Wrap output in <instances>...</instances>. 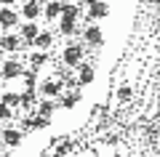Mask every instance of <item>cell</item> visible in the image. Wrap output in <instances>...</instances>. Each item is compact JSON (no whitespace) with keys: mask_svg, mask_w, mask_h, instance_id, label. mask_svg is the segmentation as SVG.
I'll use <instances>...</instances> for the list:
<instances>
[{"mask_svg":"<svg viewBox=\"0 0 160 157\" xmlns=\"http://www.w3.org/2000/svg\"><path fill=\"white\" fill-rule=\"evenodd\" d=\"M83 56H86V45H83V43H67L64 51H62L64 67H78V64L83 61Z\"/></svg>","mask_w":160,"mask_h":157,"instance_id":"cell-1","label":"cell"},{"mask_svg":"<svg viewBox=\"0 0 160 157\" xmlns=\"http://www.w3.org/2000/svg\"><path fill=\"white\" fill-rule=\"evenodd\" d=\"M22 72H24V61L22 59L11 56V59H6V61H0V77L3 80H19Z\"/></svg>","mask_w":160,"mask_h":157,"instance_id":"cell-2","label":"cell"},{"mask_svg":"<svg viewBox=\"0 0 160 157\" xmlns=\"http://www.w3.org/2000/svg\"><path fill=\"white\" fill-rule=\"evenodd\" d=\"M83 35V45H91V48H99L104 43V32L96 22H86V29H80Z\"/></svg>","mask_w":160,"mask_h":157,"instance_id":"cell-3","label":"cell"},{"mask_svg":"<svg viewBox=\"0 0 160 157\" xmlns=\"http://www.w3.org/2000/svg\"><path fill=\"white\" fill-rule=\"evenodd\" d=\"M22 141H24V130H22V128L6 125V128L0 130V144H3V146H11V149H16V146H22Z\"/></svg>","mask_w":160,"mask_h":157,"instance_id":"cell-4","label":"cell"},{"mask_svg":"<svg viewBox=\"0 0 160 157\" xmlns=\"http://www.w3.org/2000/svg\"><path fill=\"white\" fill-rule=\"evenodd\" d=\"M62 91H64V83L56 80V77H48V80H40L38 83V93L46 96V99H56Z\"/></svg>","mask_w":160,"mask_h":157,"instance_id":"cell-5","label":"cell"},{"mask_svg":"<svg viewBox=\"0 0 160 157\" xmlns=\"http://www.w3.org/2000/svg\"><path fill=\"white\" fill-rule=\"evenodd\" d=\"M19 16H22L24 22H38V19L43 16V0H24Z\"/></svg>","mask_w":160,"mask_h":157,"instance_id":"cell-6","label":"cell"},{"mask_svg":"<svg viewBox=\"0 0 160 157\" xmlns=\"http://www.w3.org/2000/svg\"><path fill=\"white\" fill-rule=\"evenodd\" d=\"M75 69H78V77H75V85H80V88H86V85H91L93 80H96V69H93L88 61H80Z\"/></svg>","mask_w":160,"mask_h":157,"instance_id":"cell-7","label":"cell"},{"mask_svg":"<svg viewBox=\"0 0 160 157\" xmlns=\"http://www.w3.org/2000/svg\"><path fill=\"white\" fill-rule=\"evenodd\" d=\"M102 19H109V3L107 0H96L93 6H88L86 22H102Z\"/></svg>","mask_w":160,"mask_h":157,"instance_id":"cell-8","label":"cell"},{"mask_svg":"<svg viewBox=\"0 0 160 157\" xmlns=\"http://www.w3.org/2000/svg\"><path fill=\"white\" fill-rule=\"evenodd\" d=\"M19 13L13 11L11 6H0V29H3V32H8V29H13L19 24Z\"/></svg>","mask_w":160,"mask_h":157,"instance_id":"cell-9","label":"cell"},{"mask_svg":"<svg viewBox=\"0 0 160 157\" xmlns=\"http://www.w3.org/2000/svg\"><path fill=\"white\" fill-rule=\"evenodd\" d=\"M80 99H83V93H80V88H72V91H62L59 93V107L62 109H75L80 104Z\"/></svg>","mask_w":160,"mask_h":157,"instance_id":"cell-10","label":"cell"},{"mask_svg":"<svg viewBox=\"0 0 160 157\" xmlns=\"http://www.w3.org/2000/svg\"><path fill=\"white\" fill-rule=\"evenodd\" d=\"M40 32V27H38V22H24L22 27H19V37H22V48H29L32 45V40H35V35Z\"/></svg>","mask_w":160,"mask_h":157,"instance_id":"cell-11","label":"cell"},{"mask_svg":"<svg viewBox=\"0 0 160 157\" xmlns=\"http://www.w3.org/2000/svg\"><path fill=\"white\" fill-rule=\"evenodd\" d=\"M0 51H6V53L22 51V37H19V35H11V32H3V37H0Z\"/></svg>","mask_w":160,"mask_h":157,"instance_id":"cell-12","label":"cell"},{"mask_svg":"<svg viewBox=\"0 0 160 157\" xmlns=\"http://www.w3.org/2000/svg\"><path fill=\"white\" fill-rule=\"evenodd\" d=\"M35 107H38V109H35V115H43V117H51V115H53V109H56L59 104H56L53 99H46V96H40Z\"/></svg>","mask_w":160,"mask_h":157,"instance_id":"cell-13","label":"cell"},{"mask_svg":"<svg viewBox=\"0 0 160 157\" xmlns=\"http://www.w3.org/2000/svg\"><path fill=\"white\" fill-rule=\"evenodd\" d=\"M59 19H67V22H78L80 19V6L78 3H62V13H59Z\"/></svg>","mask_w":160,"mask_h":157,"instance_id":"cell-14","label":"cell"},{"mask_svg":"<svg viewBox=\"0 0 160 157\" xmlns=\"http://www.w3.org/2000/svg\"><path fill=\"white\" fill-rule=\"evenodd\" d=\"M32 45H35V48H38V51H48V48H51V45H53V32H48V29H46V32H43V29H40V32L35 35Z\"/></svg>","mask_w":160,"mask_h":157,"instance_id":"cell-15","label":"cell"},{"mask_svg":"<svg viewBox=\"0 0 160 157\" xmlns=\"http://www.w3.org/2000/svg\"><path fill=\"white\" fill-rule=\"evenodd\" d=\"M59 13H62V3H59V0H48V3H43V16H46V22L59 19Z\"/></svg>","mask_w":160,"mask_h":157,"instance_id":"cell-16","label":"cell"},{"mask_svg":"<svg viewBox=\"0 0 160 157\" xmlns=\"http://www.w3.org/2000/svg\"><path fill=\"white\" fill-rule=\"evenodd\" d=\"M19 104H22L24 109L35 107V104H38V91H35V88H24L22 93H19Z\"/></svg>","mask_w":160,"mask_h":157,"instance_id":"cell-17","label":"cell"},{"mask_svg":"<svg viewBox=\"0 0 160 157\" xmlns=\"http://www.w3.org/2000/svg\"><path fill=\"white\" fill-rule=\"evenodd\" d=\"M59 35H64V37H75V35H80L78 22H67V19H59Z\"/></svg>","mask_w":160,"mask_h":157,"instance_id":"cell-18","label":"cell"},{"mask_svg":"<svg viewBox=\"0 0 160 157\" xmlns=\"http://www.w3.org/2000/svg\"><path fill=\"white\" fill-rule=\"evenodd\" d=\"M48 59H51V56H48V51H38V53L29 56V67H32V69H43L48 64Z\"/></svg>","mask_w":160,"mask_h":157,"instance_id":"cell-19","label":"cell"},{"mask_svg":"<svg viewBox=\"0 0 160 157\" xmlns=\"http://www.w3.org/2000/svg\"><path fill=\"white\" fill-rule=\"evenodd\" d=\"M22 80H24V88H35V91H38V83H40V80H38V69H32V67H24V72H22Z\"/></svg>","mask_w":160,"mask_h":157,"instance_id":"cell-20","label":"cell"},{"mask_svg":"<svg viewBox=\"0 0 160 157\" xmlns=\"http://www.w3.org/2000/svg\"><path fill=\"white\" fill-rule=\"evenodd\" d=\"M0 101H3V104H8L11 109L22 107V104H19V93H13V91H3V93H0Z\"/></svg>","mask_w":160,"mask_h":157,"instance_id":"cell-21","label":"cell"},{"mask_svg":"<svg viewBox=\"0 0 160 157\" xmlns=\"http://www.w3.org/2000/svg\"><path fill=\"white\" fill-rule=\"evenodd\" d=\"M131 99H133V88H131V85H120V88H118V101H120V104H128Z\"/></svg>","mask_w":160,"mask_h":157,"instance_id":"cell-22","label":"cell"},{"mask_svg":"<svg viewBox=\"0 0 160 157\" xmlns=\"http://www.w3.org/2000/svg\"><path fill=\"white\" fill-rule=\"evenodd\" d=\"M51 125V117H43V115H32V130H46Z\"/></svg>","mask_w":160,"mask_h":157,"instance_id":"cell-23","label":"cell"},{"mask_svg":"<svg viewBox=\"0 0 160 157\" xmlns=\"http://www.w3.org/2000/svg\"><path fill=\"white\" fill-rule=\"evenodd\" d=\"M11 117H13V109L8 107V104L0 101V120H11Z\"/></svg>","mask_w":160,"mask_h":157,"instance_id":"cell-24","label":"cell"},{"mask_svg":"<svg viewBox=\"0 0 160 157\" xmlns=\"http://www.w3.org/2000/svg\"><path fill=\"white\" fill-rule=\"evenodd\" d=\"M22 130H24V133L32 130V117H22Z\"/></svg>","mask_w":160,"mask_h":157,"instance_id":"cell-25","label":"cell"},{"mask_svg":"<svg viewBox=\"0 0 160 157\" xmlns=\"http://www.w3.org/2000/svg\"><path fill=\"white\" fill-rule=\"evenodd\" d=\"M93 3H96V0H78V6H80V8H83V6L88 8V6H93Z\"/></svg>","mask_w":160,"mask_h":157,"instance_id":"cell-26","label":"cell"},{"mask_svg":"<svg viewBox=\"0 0 160 157\" xmlns=\"http://www.w3.org/2000/svg\"><path fill=\"white\" fill-rule=\"evenodd\" d=\"M104 141H107V144H118V136H115V133H109V136H107Z\"/></svg>","mask_w":160,"mask_h":157,"instance_id":"cell-27","label":"cell"},{"mask_svg":"<svg viewBox=\"0 0 160 157\" xmlns=\"http://www.w3.org/2000/svg\"><path fill=\"white\" fill-rule=\"evenodd\" d=\"M16 0H0V6H13Z\"/></svg>","mask_w":160,"mask_h":157,"instance_id":"cell-28","label":"cell"},{"mask_svg":"<svg viewBox=\"0 0 160 157\" xmlns=\"http://www.w3.org/2000/svg\"><path fill=\"white\" fill-rule=\"evenodd\" d=\"M155 8H158V13H160V0H155Z\"/></svg>","mask_w":160,"mask_h":157,"instance_id":"cell-29","label":"cell"},{"mask_svg":"<svg viewBox=\"0 0 160 157\" xmlns=\"http://www.w3.org/2000/svg\"><path fill=\"white\" fill-rule=\"evenodd\" d=\"M59 3H69V0H59Z\"/></svg>","mask_w":160,"mask_h":157,"instance_id":"cell-30","label":"cell"},{"mask_svg":"<svg viewBox=\"0 0 160 157\" xmlns=\"http://www.w3.org/2000/svg\"><path fill=\"white\" fill-rule=\"evenodd\" d=\"M0 157H6V155H3V152H0Z\"/></svg>","mask_w":160,"mask_h":157,"instance_id":"cell-31","label":"cell"}]
</instances>
